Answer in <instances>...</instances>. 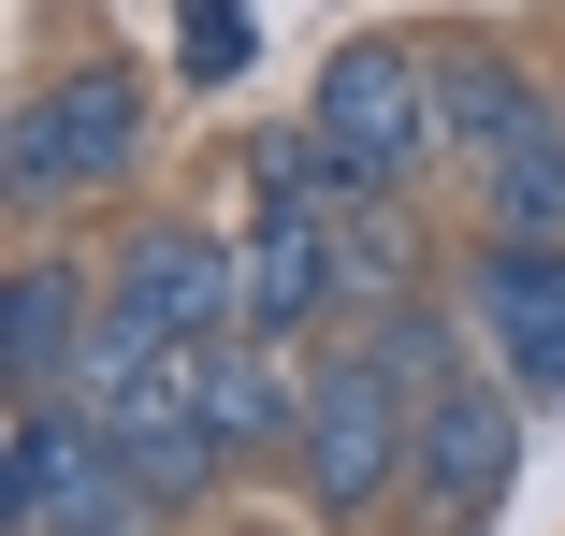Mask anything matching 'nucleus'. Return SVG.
<instances>
[{
	"label": "nucleus",
	"instance_id": "39448f33",
	"mask_svg": "<svg viewBox=\"0 0 565 536\" xmlns=\"http://www.w3.org/2000/svg\"><path fill=\"white\" fill-rule=\"evenodd\" d=\"M522 392L493 363L435 377L420 392V436H406V536H493V507L522 493Z\"/></svg>",
	"mask_w": 565,
	"mask_h": 536
},
{
	"label": "nucleus",
	"instance_id": "1a4fd4ad",
	"mask_svg": "<svg viewBox=\"0 0 565 536\" xmlns=\"http://www.w3.org/2000/svg\"><path fill=\"white\" fill-rule=\"evenodd\" d=\"M349 319V218H319V203H247V334L305 349Z\"/></svg>",
	"mask_w": 565,
	"mask_h": 536
},
{
	"label": "nucleus",
	"instance_id": "9b49d317",
	"mask_svg": "<svg viewBox=\"0 0 565 536\" xmlns=\"http://www.w3.org/2000/svg\"><path fill=\"white\" fill-rule=\"evenodd\" d=\"M87 319H102V276H87L73 247H30L15 290H0V392H73Z\"/></svg>",
	"mask_w": 565,
	"mask_h": 536
},
{
	"label": "nucleus",
	"instance_id": "7ed1b4c3",
	"mask_svg": "<svg viewBox=\"0 0 565 536\" xmlns=\"http://www.w3.org/2000/svg\"><path fill=\"white\" fill-rule=\"evenodd\" d=\"M131 160H146V73L131 58H73V73H44L15 101V131H0V218L44 233L58 203H102Z\"/></svg>",
	"mask_w": 565,
	"mask_h": 536
},
{
	"label": "nucleus",
	"instance_id": "6e6552de",
	"mask_svg": "<svg viewBox=\"0 0 565 536\" xmlns=\"http://www.w3.org/2000/svg\"><path fill=\"white\" fill-rule=\"evenodd\" d=\"M102 319H131V334L189 349V334H233L247 319V233H203V218H131L102 247Z\"/></svg>",
	"mask_w": 565,
	"mask_h": 536
},
{
	"label": "nucleus",
	"instance_id": "f257e3e1",
	"mask_svg": "<svg viewBox=\"0 0 565 536\" xmlns=\"http://www.w3.org/2000/svg\"><path fill=\"white\" fill-rule=\"evenodd\" d=\"M435 117H449V174H465L479 233H565V87H536L508 44H449Z\"/></svg>",
	"mask_w": 565,
	"mask_h": 536
},
{
	"label": "nucleus",
	"instance_id": "20e7f679",
	"mask_svg": "<svg viewBox=\"0 0 565 536\" xmlns=\"http://www.w3.org/2000/svg\"><path fill=\"white\" fill-rule=\"evenodd\" d=\"M0 536H174L131 479V450L102 436V406L73 392H15L0 420Z\"/></svg>",
	"mask_w": 565,
	"mask_h": 536
},
{
	"label": "nucleus",
	"instance_id": "0eeeda50",
	"mask_svg": "<svg viewBox=\"0 0 565 536\" xmlns=\"http://www.w3.org/2000/svg\"><path fill=\"white\" fill-rule=\"evenodd\" d=\"M449 304L522 406H565V233H479L449 261Z\"/></svg>",
	"mask_w": 565,
	"mask_h": 536
},
{
	"label": "nucleus",
	"instance_id": "f8f14e48",
	"mask_svg": "<svg viewBox=\"0 0 565 536\" xmlns=\"http://www.w3.org/2000/svg\"><path fill=\"white\" fill-rule=\"evenodd\" d=\"M262 58V15H247V0H174V73L189 87H233Z\"/></svg>",
	"mask_w": 565,
	"mask_h": 536
},
{
	"label": "nucleus",
	"instance_id": "f03ea898",
	"mask_svg": "<svg viewBox=\"0 0 565 536\" xmlns=\"http://www.w3.org/2000/svg\"><path fill=\"white\" fill-rule=\"evenodd\" d=\"M406 436H420V392L363 349V334H333L319 363H305V436H290V493H305V522H377V507H406Z\"/></svg>",
	"mask_w": 565,
	"mask_h": 536
},
{
	"label": "nucleus",
	"instance_id": "423d86ee",
	"mask_svg": "<svg viewBox=\"0 0 565 536\" xmlns=\"http://www.w3.org/2000/svg\"><path fill=\"white\" fill-rule=\"evenodd\" d=\"M305 117L349 146L377 189H420L435 160H449V117H435V58L406 44V30H363V44H333L319 58V87H305Z\"/></svg>",
	"mask_w": 565,
	"mask_h": 536
},
{
	"label": "nucleus",
	"instance_id": "9d476101",
	"mask_svg": "<svg viewBox=\"0 0 565 536\" xmlns=\"http://www.w3.org/2000/svg\"><path fill=\"white\" fill-rule=\"evenodd\" d=\"M189 377H203V420L233 436V464H290V436H305V363L276 349V334H189Z\"/></svg>",
	"mask_w": 565,
	"mask_h": 536
}]
</instances>
